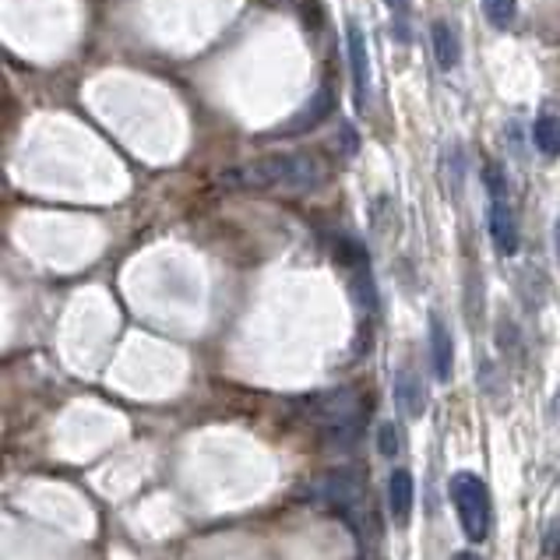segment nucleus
I'll use <instances>...</instances> for the list:
<instances>
[{
    "label": "nucleus",
    "instance_id": "17",
    "mask_svg": "<svg viewBox=\"0 0 560 560\" xmlns=\"http://www.w3.org/2000/svg\"><path fill=\"white\" fill-rule=\"evenodd\" d=\"M384 4H388V8H395V11H406V4H409V0H384Z\"/></svg>",
    "mask_w": 560,
    "mask_h": 560
},
{
    "label": "nucleus",
    "instance_id": "18",
    "mask_svg": "<svg viewBox=\"0 0 560 560\" xmlns=\"http://www.w3.org/2000/svg\"><path fill=\"white\" fill-rule=\"evenodd\" d=\"M452 560H476V557H472V553H469V550H458V553H455V557H452Z\"/></svg>",
    "mask_w": 560,
    "mask_h": 560
},
{
    "label": "nucleus",
    "instance_id": "5",
    "mask_svg": "<svg viewBox=\"0 0 560 560\" xmlns=\"http://www.w3.org/2000/svg\"><path fill=\"white\" fill-rule=\"evenodd\" d=\"M487 190H490V236H493V247L501 254H515L518 250V222L515 212L508 205V184L501 177L498 166H487V177H483Z\"/></svg>",
    "mask_w": 560,
    "mask_h": 560
},
{
    "label": "nucleus",
    "instance_id": "9",
    "mask_svg": "<svg viewBox=\"0 0 560 560\" xmlns=\"http://www.w3.org/2000/svg\"><path fill=\"white\" fill-rule=\"evenodd\" d=\"M430 363H434V377L441 384L452 381V374H455V342H452V331H447L441 314H430Z\"/></svg>",
    "mask_w": 560,
    "mask_h": 560
},
{
    "label": "nucleus",
    "instance_id": "16",
    "mask_svg": "<svg viewBox=\"0 0 560 560\" xmlns=\"http://www.w3.org/2000/svg\"><path fill=\"white\" fill-rule=\"evenodd\" d=\"M550 412H553V420H560V388H557L553 402H550Z\"/></svg>",
    "mask_w": 560,
    "mask_h": 560
},
{
    "label": "nucleus",
    "instance_id": "14",
    "mask_svg": "<svg viewBox=\"0 0 560 560\" xmlns=\"http://www.w3.org/2000/svg\"><path fill=\"white\" fill-rule=\"evenodd\" d=\"M377 452L384 458H395L398 452H402V434H398L395 423H381L377 427Z\"/></svg>",
    "mask_w": 560,
    "mask_h": 560
},
{
    "label": "nucleus",
    "instance_id": "8",
    "mask_svg": "<svg viewBox=\"0 0 560 560\" xmlns=\"http://www.w3.org/2000/svg\"><path fill=\"white\" fill-rule=\"evenodd\" d=\"M349 36V60H353V85H357V106L363 109L371 100V57H366V32L360 28L357 19L346 22Z\"/></svg>",
    "mask_w": 560,
    "mask_h": 560
},
{
    "label": "nucleus",
    "instance_id": "1",
    "mask_svg": "<svg viewBox=\"0 0 560 560\" xmlns=\"http://www.w3.org/2000/svg\"><path fill=\"white\" fill-rule=\"evenodd\" d=\"M325 180V166L317 155L307 152H296V155H265V159H254L247 166H236L226 170L219 177L222 187L230 190H311Z\"/></svg>",
    "mask_w": 560,
    "mask_h": 560
},
{
    "label": "nucleus",
    "instance_id": "10",
    "mask_svg": "<svg viewBox=\"0 0 560 560\" xmlns=\"http://www.w3.org/2000/svg\"><path fill=\"white\" fill-rule=\"evenodd\" d=\"M395 406L406 420H420L427 412V388H423V377L412 371V366H402L395 374Z\"/></svg>",
    "mask_w": 560,
    "mask_h": 560
},
{
    "label": "nucleus",
    "instance_id": "13",
    "mask_svg": "<svg viewBox=\"0 0 560 560\" xmlns=\"http://www.w3.org/2000/svg\"><path fill=\"white\" fill-rule=\"evenodd\" d=\"M483 11H487V22L504 32L518 19V0H483Z\"/></svg>",
    "mask_w": 560,
    "mask_h": 560
},
{
    "label": "nucleus",
    "instance_id": "4",
    "mask_svg": "<svg viewBox=\"0 0 560 560\" xmlns=\"http://www.w3.org/2000/svg\"><path fill=\"white\" fill-rule=\"evenodd\" d=\"M363 493H366V483L353 469H331L322 483H317V498H322L342 522H349V529H357V533H360Z\"/></svg>",
    "mask_w": 560,
    "mask_h": 560
},
{
    "label": "nucleus",
    "instance_id": "6",
    "mask_svg": "<svg viewBox=\"0 0 560 560\" xmlns=\"http://www.w3.org/2000/svg\"><path fill=\"white\" fill-rule=\"evenodd\" d=\"M331 109H335V89H331V82H325L322 89L314 92V100L303 106L290 124L276 127V131H268L265 138H293V135H303V131H311V127H317L322 120H328Z\"/></svg>",
    "mask_w": 560,
    "mask_h": 560
},
{
    "label": "nucleus",
    "instance_id": "3",
    "mask_svg": "<svg viewBox=\"0 0 560 560\" xmlns=\"http://www.w3.org/2000/svg\"><path fill=\"white\" fill-rule=\"evenodd\" d=\"M447 493H452L462 533L472 542H483L493 525V501H490L487 483L476 472H455L452 483H447Z\"/></svg>",
    "mask_w": 560,
    "mask_h": 560
},
{
    "label": "nucleus",
    "instance_id": "12",
    "mask_svg": "<svg viewBox=\"0 0 560 560\" xmlns=\"http://www.w3.org/2000/svg\"><path fill=\"white\" fill-rule=\"evenodd\" d=\"M533 138H536V149L542 155H560V117L557 114H539L533 124Z\"/></svg>",
    "mask_w": 560,
    "mask_h": 560
},
{
    "label": "nucleus",
    "instance_id": "2",
    "mask_svg": "<svg viewBox=\"0 0 560 560\" xmlns=\"http://www.w3.org/2000/svg\"><path fill=\"white\" fill-rule=\"evenodd\" d=\"M314 423L331 447H353L363 434L366 409L357 388H335L314 402Z\"/></svg>",
    "mask_w": 560,
    "mask_h": 560
},
{
    "label": "nucleus",
    "instance_id": "15",
    "mask_svg": "<svg viewBox=\"0 0 560 560\" xmlns=\"http://www.w3.org/2000/svg\"><path fill=\"white\" fill-rule=\"evenodd\" d=\"M553 250H557V261H560V219L553 222Z\"/></svg>",
    "mask_w": 560,
    "mask_h": 560
},
{
    "label": "nucleus",
    "instance_id": "7",
    "mask_svg": "<svg viewBox=\"0 0 560 560\" xmlns=\"http://www.w3.org/2000/svg\"><path fill=\"white\" fill-rule=\"evenodd\" d=\"M384 504H388V515L398 529H406L412 518V504H416V483L409 469H392L388 472V487H384Z\"/></svg>",
    "mask_w": 560,
    "mask_h": 560
},
{
    "label": "nucleus",
    "instance_id": "11",
    "mask_svg": "<svg viewBox=\"0 0 560 560\" xmlns=\"http://www.w3.org/2000/svg\"><path fill=\"white\" fill-rule=\"evenodd\" d=\"M434 57L441 63V71H455L458 60H462V43H458V32L447 25V22H434Z\"/></svg>",
    "mask_w": 560,
    "mask_h": 560
}]
</instances>
